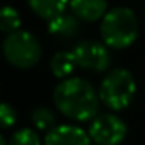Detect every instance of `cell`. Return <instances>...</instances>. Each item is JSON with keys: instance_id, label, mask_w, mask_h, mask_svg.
Segmentation results:
<instances>
[{"instance_id": "obj_7", "label": "cell", "mask_w": 145, "mask_h": 145, "mask_svg": "<svg viewBox=\"0 0 145 145\" xmlns=\"http://www.w3.org/2000/svg\"><path fill=\"white\" fill-rule=\"evenodd\" d=\"M89 131L75 125H58L44 137V145H91Z\"/></svg>"}, {"instance_id": "obj_2", "label": "cell", "mask_w": 145, "mask_h": 145, "mask_svg": "<svg viewBox=\"0 0 145 145\" xmlns=\"http://www.w3.org/2000/svg\"><path fill=\"white\" fill-rule=\"evenodd\" d=\"M99 33L108 48H128L138 36V21L135 12L128 7H114L108 10L101 19Z\"/></svg>"}, {"instance_id": "obj_6", "label": "cell", "mask_w": 145, "mask_h": 145, "mask_svg": "<svg viewBox=\"0 0 145 145\" xmlns=\"http://www.w3.org/2000/svg\"><path fill=\"white\" fill-rule=\"evenodd\" d=\"M77 65L89 72H106L111 63V53L104 43L86 39L79 43L74 50Z\"/></svg>"}, {"instance_id": "obj_11", "label": "cell", "mask_w": 145, "mask_h": 145, "mask_svg": "<svg viewBox=\"0 0 145 145\" xmlns=\"http://www.w3.org/2000/svg\"><path fill=\"white\" fill-rule=\"evenodd\" d=\"M31 10L48 22L58 16H61L68 5V0H27Z\"/></svg>"}, {"instance_id": "obj_14", "label": "cell", "mask_w": 145, "mask_h": 145, "mask_svg": "<svg viewBox=\"0 0 145 145\" xmlns=\"http://www.w3.org/2000/svg\"><path fill=\"white\" fill-rule=\"evenodd\" d=\"M9 145H41V140H39V135L34 130L22 128V130H17L10 137Z\"/></svg>"}, {"instance_id": "obj_3", "label": "cell", "mask_w": 145, "mask_h": 145, "mask_svg": "<svg viewBox=\"0 0 145 145\" xmlns=\"http://www.w3.org/2000/svg\"><path fill=\"white\" fill-rule=\"evenodd\" d=\"M137 94V82L126 68H114L103 79L99 87V99L113 111L126 109Z\"/></svg>"}, {"instance_id": "obj_15", "label": "cell", "mask_w": 145, "mask_h": 145, "mask_svg": "<svg viewBox=\"0 0 145 145\" xmlns=\"http://www.w3.org/2000/svg\"><path fill=\"white\" fill-rule=\"evenodd\" d=\"M16 120H17L16 109H14L9 103H4L2 108H0V121H2V128H4V130H9L10 126H14Z\"/></svg>"}, {"instance_id": "obj_10", "label": "cell", "mask_w": 145, "mask_h": 145, "mask_svg": "<svg viewBox=\"0 0 145 145\" xmlns=\"http://www.w3.org/2000/svg\"><path fill=\"white\" fill-rule=\"evenodd\" d=\"M77 60L74 51H58L56 55H53V58L50 60V70L56 79H70V75L74 74V70L77 68Z\"/></svg>"}, {"instance_id": "obj_13", "label": "cell", "mask_w": 145, "mask_h": 145, "mask_svg": "<svg viewBox=\"0 0 145 145\" xmlns=\"http://www.w3.org/2000/svg\"><path fill=\"white\" fill-rule=\"evenodd\" d=\"M21 27V16L19 12L10 7V5H5L2 9V16H0V29L5 34H12L16 31H19Z\"/></svg>"}, {"instance_id": "obj_9", "label": "cell", "mask_w": 145, "mask_h": 145, "mask_svg": "<svg viewBox=\"0 0 145 145\" xmlns=\"http://www.w3.org/2000/svg\"><path fill=\"white\" fill-rule=\"evenodd\" d=\"M79 19L74 14H61L48 22V31L56 39H72L79 33Z\"/></svg>"}, {"instance_id": "obj_16", "label": "cell", "mask_w": 145, "mask_h": 145, "mask_svg": "<svg viewBox=\"0 0 145 145\" xmlns=\"http://www.w3.org/2000/svg\"><path fill=\"white\" fill-rule=\"evenodd\" d=\"M0 145H9V142H5V138H0Z\"/></svg>"}, {"instance_id": "obj_5", "label": "cell", "mask_w": 145, "mask_h": 145, "mask_svg": "<svg viewBox=\"0 0 145 145\" xmlns=\"http://www.w3.org/2000/svg\"><path fill=\"white\" fill-rule=\"evenodd\" d=\"M89 135L96 145H120L126 137V123L116 114H99L91 121Z\"/></svg>"}, {"instance_id": "obj_4", "label": "cell", "mask_w": 145, "mask_h": 145, "mask_svg": "<svg viewBox=\"0 0 145 145\" xmlns=\"http://www.w3.org/2000/svg\"><path fill=\"white\" fill-rule=\"evenodd\" d=\"M2 51L10 65L17 68H31L41 58V43L27 31H16L5 36Z\"/></svg>"}, {"instance_id": "obj_8", "label": "cell", "mask_w": 145, "mask_h": 145, "mask_svg": "<svg viewBox=\"0 0 145 145\" xmlns=\"http://www.w3.org/2000/svg\"><path fill=\"white\" fill-rule=\"evenodd\" d=\"M70 9L79 21L94 22L108 14V0H70Z\"/></svg>"}, {"instance_id": "obj_1", "label": "cell", "mask_w": 145, "mask_h": 145, "mask_svg": "<svg viewBox=\"0 0 145 145\" xmlns=\"http://www.w3.org/2000/svg\"><path fill=\"white\" fill-rule=\"evenodd\" d=\"M53 101L58 111L74 121H92L99 109V92L91 82L80 77L61 80L53 91Z\"/></svg>"}, {"instance_id": "obj_12", "label": "cell", "mask_w": 145, "mask_h": 145, "mask_svg": "<svg viewBox=\"0 0 145 145\" xmlns=\"http://www.w3.org/2000/svg\"><path fill=\"white\" fill-rule=\"evenodd\" d=\"M31 121L34 125L36 130H41V131H50L51 128H55V114L51 109L48 108H36L33 113H31Z\"/></svg>"}]
</instances>
